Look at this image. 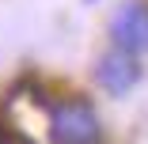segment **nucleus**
Masks as SVG:
<instances>
[{
	"label": "nucleus",
	"instance_id": "f257e3e1",
	"mask_svg": "<svg viewBox=\"0 0 148 144\" xmlns=\"http://www.w3.org/2000/svg\"><path fill=\"white\" fill-rule=\"evenodd\" d=\"M49 140L53 144H103L99 114L87 99H61L49 110Z\"/></svg>",
	"mask_w": 148,
	"mask_h": 144
},
{
	"label": "nucleus",
	"instance_id": "f03ea898",
	"mask_svg": "<svg viewBox=\"0 0 148 144\" xmlns=\"http://www.w3.org/2000/svg\"><path fill=\"white\" fill-rule=\"evenodd\" d=\"M140 76H144V68H140V61H137V53H129V49H122V46H114V49H106L103 57H99V65H95V80H99V87L106 91V95H129L137 83H140Z\"/></svg>",
	"mask_w": 148,
	"mask_h": 144
},
{
	"label": "nucleus",
	"instance_id": "7ed1b4c3",
	"mask_svg": "<svg viewBox=\"0 0 148 144\" xmlns=\"http://www.w3.org/2000/svg\"><path fill=\"white\" fill-rule=\"evenodd\" d=\"M114 46H122L129 53H148V4L144 0H125L110 19Z\"/></svg>",
	"mask_w": 148,
	"mask_h": 144
},
{
	"label": "nucleus",
	"instance_id": "20e7f679",
	"mask_svg": "<svg viewBox=\"0 0 148 144\" xmlns=\"http://www.w3.org/2000/svg\"><path fill=\"white\" fill-rule=\"evenodd\" d=\"M0 144H34L31 136H23L19 129H12V125H0Z\"/></svg>",
	"mask_w": 148,
	"mask_h": 144
}]
</instances>
